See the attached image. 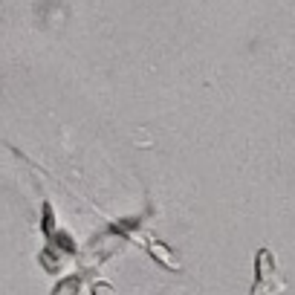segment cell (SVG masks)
I'll return each instance as SVG.
<instances>
[{
  "instance_id": "6da1fadb",
  "label": "cell",
  "mask_w": 295,
  "mask_h": 295,
  "mask_svg": "<svg viewBox=\"0 0 295 295\" xmlns=\"http://www.w3.org/2000/svg\"><path fill=\"white\" fill-rule=\"evenodd\" d=\"M286 292V281H283L281 269L275 263V255L269 249H258L255 255V286L252 295H283Z\"/></svg>"
}]
</instances>
